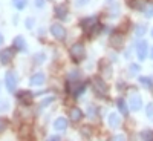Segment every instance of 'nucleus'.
<instances>
[{"label": "nucleus", "instance_id": "38", "mask_svg": "<svg viewBox=\"0 0 153 141\" xmlns=\"http://www.w3.org/2000/svg\"><path fill=\"white\" fill-rule=\"evenodd\" d=\"M150 58L153 60V48H150Z\"/></svg>", "mask_w": 153, "mask_h": 141}, {"label": "nucleus", "instance_id": "8", "mask_svg": "<svg viewBox=\"0 0 153 141\" xmlns=\"http://www.w3.org/2000/svg\"><path fill=\"white\" fill-rule=\"evenodd\" d=\"M147 51H149V45H147V42L141 40V42H138V43H136V55H138L139 60H144V58L147 57Z\"/></svg>", "mask_w": 153, "mask_h": 141}, {"label": "nucleus", "instance_id": "12", "mask_svg": "<svg viewBox=\"0 0 153 141\" xmlns=\"http://www.w3.org/2000/svg\"><path fill=\"white\" fill-rule=\"evenodd\" d=\"M54 129H55L57 132L66 131V129H68V120H66V118H63V117L57 118V120L54 121Z\"/></svg>", "mask_w": 153, "mask_h": 141}, {"label": "nucleus", "instance_id": "6", "mask_svg": "<svg viewBox=\"0 0 153 141\" xmlns=\"http://www.w3.org/2000/svg\"><path fill=\"white\" fill-rule=\"evenodd\" d=\"M51 34H52L57 40H65L66 38V29L63 28L60 23H54L52 26H51Z\"/></svg>", "mask_w": 153, "mask_h": 141}, {"label": "nucleus", "instance_id": "21", "mask_svg": "<svg viewBox=\"0 0 153 141\" xmlns=\"http://www.w3.org/2000/svg\"><path fill=\"white\" fill-rule=\"evenodd\" d=\"M139 81H141V84H143L144 87H147V89H153V81L149 78V77H141V78H139Z\"/></svg>", "mask_w": 153, "mask_h": 141}, {"label": "nucleus", "instance_id": "3", "mask_svg": "<svg viewBox=\"0 0 153 141\" xmlns=\"http://www.w3.org/2000/svg\"><path fill=\"white\" fill-rule=\"evenodd\" d=\"M81 26L86 32H94V29L98 26V17L92 16V17H87L81 20Z\"/></svg>", "mask_w": 153, "mask_h": 141}, {"label": "nucleus", "instance_id": "9", "mask_svg": "<svg viewBox=\"0 0 153 141\" xmlns=\"http://www.w3.org/2000/svg\"><path fill=\"white\" fill-rule=\"evenodd\" d=\"M124 43V35L120 32H115L113 35H110V46L115 49H121Z\"/></svg>", "mask_w": 153, "mask_h": 141}, {"label": "nucleus", "instance_id": "39", "mask_svg": "<svg viewBox=\"0 0 153 141\" xmlns=\"http://www.w3.org/2000/svg\"><path fill=\"white\" fill-rule=\"evenodd\" d=\"M2 43H3V35L0 34V45H2Z\"/></svg>", "mask_w": 153, "mask_h": 141}, {"label": "nucleus", "instance_id": "24", "mask_svg": "<svg viewBox=\"0 0 153 141\" xmlns=\"http://www.w3.org/2000/svg\"><path fill=\"white\" fill-rule=\"evenodd\" d=\"M144 14H146V17H153V5L152 3H147L146 5V8H144Z\"/></svg>", "mask_w": 153, "mask_h": 141}, {"label": "nucleus", "instance_id": "22", "mask_svg": "<svg viewBox=\"0 0 153 141\" xmlns=\"http://www.w3.org/2000/svg\"><path fill=\"white\" fill-rule=\"evenodd\" d=\"M26 0H12V5H14L19 11H22V9H25V6H26Z\"/></svg>", "mask_w": 153, "mask_h": 141}, {"label": "nucleus", "instance_id": "2", "mask_svg": "<svg viewBox=\"0 0 153 141\" xmlns=\"http://www.w3.org/2000/svg\"><path fill=\"white\" fill-rule=\"evenodd\" d=\"M5 84H6L8 92H14L16 91V87H17V74L14 71L6 72V75H5Z\"/></svg>", "mask_w": 153, "mask_h": 141}, {"label": "nucleus", "instance_id": "34", "mask_svg": "<svg viewBox=\"0 0 153 141\" xmlns=\"http://www.w3.org/2000/svg\"><path fill=\"white\" fill-rule=\"evenodd\" d=\"M45 5V0H35V6L37 8H42Z\"/></svg>", "mask_w": 153, "mask_h": 141}, {"label": "nucleus", "instance_id": "10", "mask_svg": "<svg viewBox=\"0 0 153 141\" xmlns=\"http://www.w3.org/2000/svg\"><path fill=\"white\" fill-rule=\"evenodd\" d=\"M143 107V100H141V97H139L138 94H133L132 97H130V109L132 110H139Z\"/></svg>", "mask_w": 153, "mask_h": 141}, {"label": "nucleus", "instance_id": "33", "mask_svg": "<svg viewBox=\"0 0 153 141\" xmlns=\"http://www.w3.org/2000/svg\"><path fill=\"white\" fill-rule=\"evenodd\" d=\"M91 127H83V129H81V134L84 135V137H89V135H91Z\"/></svg>", "mask_w": 153, "mask_h": 141}, {"label": "nucleus", "instance_id": "27", "mask_svg": "<svg viewBox=\"0 0 153 141\" xmlns=\"http://www.w3.org/2000/svg\"><path fill=\"white\" fill-rule=\"evenodd\" d=\"M34 60H35V63H38V65H42V63L46 60V55H45L43 52H40V54H35Z\"/></svg>", "mask_w": 153, "mask_h": 141}, {"label": "nucleus", "instance_id": "30", "mask_svg": "<svg viewBox=\"0 0 153 141\" xmlns=\"http://www.w3.org/2000/svg\"><path fill=\"white\" fill-rule=\"evenodd\" d=\"M101 71H103L106 75H112V68H110V66L106 68V66H104V63H101Z\"/></svg>", "mask_w": 153, "mask_h": 141}, {"label": "nucleus", "instance_id": "37", "mask_svg": "<svg viewBox=\"0 0 153 141\" xmlns=\"http://www.w3.org/2000/svg\"><path fill=\"white\" fill-rule=\"evenodd\" d=\"M48 141H60V138H58V137H51Z\"/></svg>", "mask_w": 153, "mask_h": 141}, {"label": "nucleus", "instance_id": "20", "mask_svg": "<svg viewBox=\"0 0 153 141\" xmlns=\"http://www.w3.org/2000/svg\"><path fill=\"white\" fill-rule=\"evenodd\" d=\"M146 5H147L146 0H132V2H130V6L135 8V9H143L144 11Z\"/></svg>", "mask_w": 153, "mask_h": 141}, {"label": "nucleus", "instance_id": "17", "mask_svg": "<svg viewBox=\"0 0 153 141\" xmlns=\"http://www.w3.org/2000/svg\"><path fill=\"white\" fill-rule=\"evenodd\" d=\"M55 16H57L58 19H61V20H65L66 16H68V8H66L65 5H58V6L55 8Z\"/></svg>", "mask_w": 153, "mask_h": 141}, {"label": "nucleus", "instance_id": "19", "mask_svg": "<svg viewBox=\"0 0 153 141\" xmlns=\"http://www.w3.org/2000/svg\"><path fill=\"white\" fill-rule=\"evenodd\" d=\"M117 104H118V109H120V112L124 115H129V107H127V104H126V101L123 100V98H120L118 101H117Z\"/></svg>", "mask_w": 153, "mask_h": 141}, {"label": "nucleus", "instance_id": "5", "mask_svg": "<svg viewBox=\"0 0 153 141\" xmlns=\"http://www.w3.org/2000/svg\"><path fill=\"white\" fill-rule=\"evenodd\" d=\"M14 54H16L14 48H6L3 51H0V63H2V65H8V63L14 58Z\"/></svg>", "mask_w": 153, "mask_h": 141}, {"label": "nucleus", "instance_id": "31", "mask_svg": "<svg viewBox=\"0 0 153 141\" xmlns=\"http://www.w3.org/2000/svg\"><path fill=\"white\" fill-rule=\"evenodd\" d=\"M51 101H54V97H49V98H45L42 103H40V107H45V106H48Z\"/></svg>", "mask_w": 153, "mask_h": 141}, {"label": "nucleus", "instance_id": "23", "mask_svg": "<svg viewBox=\"0 0 153 141\" xmlns=\"http://www.w3.org/2000/svg\"><path fill=\"white\" fill-rule=\"evenodd\" d=\"M139 71H141V68H139V65H135V63H132V65L129 66V74L133 77V75H136Z\"/></svg>", "mask_w": 153, "mask_h": 141}, {"label": "nucleus", "instance_id": "32", "mask_svg": "<svg viewBox=\"0 0 153 141\" xmlns=\"http://www.w3.org/2000/svg\"><path fill=\"white\" fill-rule=\"evenodd\" d=\"M25 23H26V28H28V29H32V26H34V19H32V17H28Z\"/></svg>", "mask_w": 153, "mask_h": 141}, {"label": "nucleus", "instance_id": "35", "mask_svg": "<svg viewBox=\"0 0 153 141\" xmlns=\"http://www.w3.org/2000/svg\"><path fill=\"white\" fill-rule=\"evenodd\" d=\"M89 2V0H76V5H78V6H83V5H86Z\"/></svg>", "mask_w": 153, "mask_h": 141}, {"label": "nucleus", "instance_id": "29", "mask_svg": "<svg viewBox=\"0 0 153 141\" xmlns=\"http://www.w3.org/2000/svg\"><path fill=\"white\" fill-rule=\"evenodd\" d=\"M110 141H126V137L123 134H117V135H113L110 138Z\"/></svg>", "mask_w": 153, "mask_h": 141}, {"label": "nucleus", "instance_id": "4", "mask_svg": "<svg viewBox=\"0 0 153 141\" xmlns=\"http://www.w3.org/2000/svg\"><path fill=\"white\" fill-rule=\"evenodd\" d=\"M94 87H95V92L98 94V95H106L107 94V91H109V87H107V84L104 83V80L103 78H100V77H95L94 78Z\"/></svg>", "mask_w": 153, "mask_h": 141}, {"label": "nucleus", "instance_id": "1", "mask_svg": "<svg viewBox=\"0 0 153 141\" xmlns=\"http://www.w3.org/2000/svg\"><path fill=\"white\" fill-rule=\"evenodd\" d=\"M86 55V51H84V46L83 43H74L71 46V57L75 60V61H81Z\"/></svg>", "mask_w": 153, "mask_h": 141}, {"label": "nucleus", "instance_id": "40", "mask_svg": "<svg viewBox=\"0 0 153 141\" xmlns=\"http://www.w3.org/2000/svg\"><path fill=\"white\" fill-rule=\"evenodd\" d=\"M152 35H153V29H152Z\"/></svg>", "mask_w": 153, "mask_h": 141}, {"label": "nucleus", "instance_id": "14", "mask_svg": "<svg viewBox=\"0 0 153 141\" xmlns=\"http://www.w3.org/2000/svg\"><path fill=\"white\" fill-rule=\"evenodd\" d=\"M14 49L16 51H22V52L26 51V42H25V38L22 35H17L14 38Z\"/></svg>", "mask_w": 153, "mask_h": 141}, {"label": "nucleus", "instance_id": "16", "mask_svg": "<svg viewBox=\"0 0 153 141\" xmlns=\"http://www.w3.org/2000/svg\"><path fill=\"white\" fill-rule=\"evenodd\" d=\"M107 120H109V126L112 127V129H117V127H120V124H121V120H120V117L117 113H110Z\"/></svg>", "mask_w": 153, "mask_h": 141}, {"label": "nucleus", "instance_id": "18", "mask_svg": "<svg viewBox=\"0 0 153 141\" xmlns=\"http://www.w3.org/2000/svg\"><path fill=\"white\" fill-rule=\"evenodd\" d=\"M146 32H147V25L139 23L135 26V35L136 37H143V35H146Z\"/></svg>", "mask_w": 153, "mask_h": 141}, {"label": "nucleus", "instance_id": "11", "mask_svg": "<svg viewBox=\"0 0 153 141\" xmlns=\"http://www.w3.org/2000/svg\"><path fill=\"white\" fill-rule=\"evenodd\" d=\"M83 115H84V113H83V110H81L80 107H72L69 117H71V120H72L74 123H78V121L83 120Z\"/></svg>", "mask_w": 153, "mask_h": 141}, {"label": "nucleus", "instance_id": "7", "mask_svg": "<svg viewBox=\"0 0 153 141\" xmlns=\"http://www.w3.org/2000/svg\"><path fill=\"white\" fill-rule=\"evenodd\" d=\"M86 89V83H69L68 84V91L74 95V97H78L84 92Z\"/></svg>", "mask_w": 153, "mask_h": 141}, {"label": "nucleus", "instance_id": "26", "mask_svg": "<svg viewBox=\"0 0 153 141\" xmlns=\"http://www.w3.org/2000/svg\"><path fill=\"white\" fill-rule=\"evenodd\" d=\"M141 138H143L144 141H152V140H153V132H150V131H144V132L141 134Z\"/></svg>", "mask_w": 153, "mask_h": 141}, {"label": "nucleus", "instance_id": "13", "mask_svg": "<svg viewBox=\"0 0 153 141\" xmlns=\"http://www.w3.org/2000/svg\"><path fill=\"white\" fill-rule=\"evenodd\" d=\"M29 83H31V86H42V84L45 83V74H42V72L34 74V75L31 77Z\"/></svg>", "mask_w": 153, "mask_h": 141}, {"label": "nucleus", "instance_id": "36", "mask_svg": "<svg viewBox=\"0 0 153 141\" xmlns=\"http://www.w3.org/2000/svg\"><path fill=\"white\" fill-rule=\"evenodd\" d=\"M69 77H71V78H78V71H72V74Z\"/></svg>", "mask_w": 153, "mask_h": 141}, {"label": "nucleus", "instance_id": "28", "mask_svg": "<svg viewBox=\"0 0 153 141\" xmlns=\"http://www.w3.org/2000/svg\"><path fill=\"white\" fill-rule=\"evenodd\" d=\"M6 127H8V120L0 118V134L5 132V131H6Z\"/></svg>", "mask_w": 153, "mask_h": 141}, {"label": "nucleus", "instance_id": "25", "mask_svg": "<svg viewBox=\"0 0 153 141\" xmlns=\"http://www.w3.org/2000/svg\"><path fill=\"white\" fill-rule=\"evenodd\" d=\"M146 115H147V118H149L150 121H153V104H152V103L147 104V107H146Z\"/></svg>", "mask_w": 153, "mask_h": 141}, {"label": "nucleus", "instance_id": "15", "mask_svg": "<svg viewBox=\"0 0 153 141\" xmlns=\"http://www.w3.org/2000/svg\"><path fill=\"white\" fill-rule=\"evenodd\" d=\"M17 97H19L20 101H23L25 104H29L31 101H32V97H34V95H32L29 91H22V92L17 94Z\"/></svg>", "mask_w": 153, "mask_h": 141}]
</instances>
